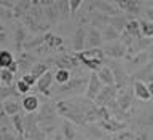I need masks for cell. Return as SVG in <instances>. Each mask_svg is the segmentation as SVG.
Masks as SVG:
<instances>
[{
	"mask_svg": "<svg viewBox=\"0 0 153 140\" xmlns=\"http://www.w3.org/2000/svg\"><path fill=\"white\" fill-rule=\"evenodd\" d=\"M76 57L81 64H85L89 70H97L100 65H104V50L102 48H91L86 51L76 53Z\"/></svg>",
	"mask_w": 153,
	"mask_h": 140,
	"instance_id": "cell-1",
	"label": "cell"
},
{
	"mask_svg": "<svg viewBox=\"0 0 153 140\" xmlns=\"http://www.w3.org/2000/svg\"><path fill=\"white\" fill-rule=\"evenodd\" d=\"M117 93H118V88H115L113 86H102V89H100V93L97 94V97H96V104L100 105V107H115L117 104Z\"/></svg>",
	"mask_w": 153,
	"mask_h": 140,
	"instance_id": "cell-2",
	"label": "cell"
},
{
	"mask_svg": "<svg viewBox=\"0 0 153 140\" xmlns=\"http://www.w3.org/2000/svg\"><path fill=\"white\" fill-rule=\"evenodd\" d=\"M128 53V46L123 41H112L110 45L104 46V54H107L112 59H118V57H124Z\"/></svg>",
	"mask_w": 153,
	"mask_h": 140,
	"instance_id": "cell-3",
	"label": "cell"
},
{
	"mask_svg": "<svg viewBox=\"0 0 153 140\" xmlns=\"http://www.w3.org/2000/svg\"><path fill=\"white\" fill-rule=\"evenodd\" d=\"M86 37H88V29H86L83 24H80L76 27V30L74 33V51L75 53H80V51H85V46H86Z\"/></svg>",
	"mask_w": 153,
	"mask_h": 140,
	"instance_id": "cell-4",
	"label": "cell"
},
{
	"mask_svg": "<svg viewBox=\"0 0 153 140\" xmlns=\"http://www.w3.org/2000/svg\"><path fill=\"white\" fill-rule=\"evenodd\" d=\"M102 86H104V84L100 83L97 73H96V72H93V73H91V76H89V80H88V88H86V93H85L86 99H89V100L96 99V97H97V94L100 93V89H102Z\"/></svg>",
	"mask_w": 153,
	"mask_h": 140,
	"instance_id": "cell-5",
	"label": "cell"
},
{
	"mask_svg": "<svg viewBox=\"0 0 153 140\" xmlns=\"http://www.w3.org/2000/svg\"><path fill=\"white\" fill-rule=\"evenodd\" d=\"M93 10H96V11H99V13H102L105 14V16H117L118 14V8L117 7H113L110 2H107V0H94L93 5H89Z\"/></svg>",
	"mask_w": 153,
	"mask_h": 140,
	"instance_id": "cell-6",
	"label": "cell"
},
{
	"mask_svg": "<svg viewBox=\"0 0 153 140\" xmlns=\"http://www.w3.org/2000/svg\"><path fill=\"white\" fill-rule=\"evenodd\" d=\"M118 5V8L124 10L129 14H139L142 10V3L140 0H113Z\"/></svg>",
	"mask_w": 153,
	"mask_h": 140,
	"instance_id": "cell-7",
	"label": "cell"
},
{
	"mask_svg": "<svg viewBox=\"0 0 153 140\" xmlns=\"http://www.w3.org/2000/svg\"><path fill=\"white\" fill-rule=\"evenodd\" d=\"M96 73H97L100 83L104 86H113L115 84V76H113V72L110 69L108 65H100L97 70H96Z\"/></svg>",
	"mask_w": 153,
	"mask_h": 140,
	"instance_id": "cell-8",
	"label": "cell"
},
{
	"mask_svg": "<svg viewBox=\"0 0 153 140\" xmlns=\"http://www.w3.org/2000/svg\"><path fill=\"white\" fill-rule=\"evenodd\" d=\"M104 38H102V33H100L96 27H89L88 29V37H86V46L89 48H100L102 45Z\"/></svg>",
	"mask_w": 153,
	"mask_h": 140,
	"instance_id": "cell-9",
	"label": "cell"
},
{
	"mask_svg": "<svg viewBox=\"0 0 153 140\" xmlns=\"http://www.w3.org/2000/svg\"><path fill=\"white\" fill-rule=\"evenodd\" d=\"M117 104L121 110H126L129 105H131V89L128 86L124 88H120L117 93Z\"/></svg>",
	"mask_w": 153,
	"mask_h": 140,
	"instance_id": "cell-10",
	"label": "cell"
},
{
	"mask_svg": "<svg viewBox=\"0 0 153 140\" xmlns=\"http://www.w3.org/2000/svg\"><path fill=\"white\" fill-rule=\"evenodd\" d=\"M53 80H54V75L51 73V72H46L43 76H40L37 81V88L40 93H43L45 96H50V88L53 84Z\"/></svg>",
	"mask_w": 153,
	"mask_h": 140,
	"instance_id": "cell-11",
	"label": "cell"
},
{
	"mask_svg": "<svg viewBox=\"0 0 153 140\" xmlns=\"http://www.w3.org/2000/svg\"><path fill=\"white\" fill-rule=\"evenodd\" d=\"M54 64L59 67V69L70 70V69H75V67L80 64V61H78V57H76V56L74 57V56H70V54H65V56L59 57V59H56Z\"/></svg>",
	"mask_w": 153,
	"mask_h": 140,
	"instance_id": "cell-12",
	"label": "cell"
},
{
	"mask_svg": "<svg viewBox=\"0 0 153 140\" xmlns=\"http://www.w3.org/2000/svg\"><path fill=\"white\" fill-rule=\"evenodd\" d=\"M132 78H136L139 81H148V83H152L153 81V61H150L147 65H143L140 72H137Z\"/></svg>",
	"mask_w": 153,
	"mask_h": 140,
	"instance_id": "cell-13",
	"label": "cell"
},
{
	"mask_svg": "<svg viewBox=\"0 0 153 140\" xmlns=\"http://www.w3.org/2000/svg\"><path fill=\"white\" fill-rule=\"evenodd\" d=\"M112 69V72H113V76H115V81H117V88L120 89V88H124V83L129 80V76H128V73L124 72V69L121 65H112L110 67Z\"/></svg>",
	"mask_w": 153,
	"mask_h": 140,
	"instance_id": "cell-14",
	"label": "cell"
},
{
	"mask_svg": "<svg viewBox=\"0 0 153 140\" xmlns=\"http://www.w3.org/2000/svg\"><path fill=\"white\" fill-rule=\"evenodd\" d=\"M134 96H136L137 99H140V100H150L152 99V96H150V91H148V86L143 83V81H136L134 83Z\"/></svg>",
	"mask_w": 153,
	"mask_h": 140,
	"instance_id": "cell-15",
	"label": "cell"
},
{
	"mask_svg": "<svg viewBox=\"0 0 153 140\" xmlns=\"http://www.w3.org/2000/svg\"><path fill=\"white\" fill-rule=\"evenodd\" d=\"M124 30H126L129 35L134 38V40H140V38H143L142 30H140V26H139V21H136V19H132V21H128L126 27H124Z\"/></svg>",
	"mask_w": 153,
	"mask_h": 140,
	"instance_id": "cell-16",
	"label": "cell"
},
{
	"mask_svg": "<svg viewBox=\"0 0 153 140\" xmlns=\"http://www.w3.org/2000/svg\"><path fill=\"white\" fill-rule=\"evenodd\" d=\"M32 5H33L32 0H21V2H19V3L16 5V7H14L13 14H14L16 18H24L29 11H30Z\"/></svg>",
	"mask_w": 153,
	"mask_h": 140,
	"instance_id": "cell-17",
	"label": "cell"
},
{
	"mask_svg": "<svg viewBox=\"0 0 153 140\" xmlns=\"http://www.w3.org/2000/svg\"><path fill=\"white\" fill-rule=\"evenodd\" d=\"M85 80L83 78H76V80H69L65 84H59V89L57 93H70V91H78L81 86H83Z\"/></svg>",
	"mask_w": 153,
	"mask_h": 140,
	"instance_id": "cell-18",
	"label": "cell"
},
{
	"mask_svg": "<svg viewBox=\"0 0 153 140\" xmlns=\"http://www.w3.org/2000/svg\"><path fill=\"white\" fill-rule=\"evenodd\" d=\"M43 43L50 48H61L62 46V38L54 35V33H51V32H46L45 35H43Z\"/></svg>",
	"mask_w": 153,
	"mask_h": 140,
	"instance_id": "cell-19",
	"label": "cell"
},
{
	"mask_svg": "<svg viewBox=\"0 0 153 140\" xmlns=\"http://www.w3.org/2000/svg\"><path fill=\"white\" fill-rule=\"evenodd\" d=\"M19 108H21V107H19V104L14 99L8 97V99L3 100V110H5V113H7V115H10V116L19 113Z\"/></svg>",
	"mask_w": 153,
	"mask_h": 140,
	"instance_id": "cell-20",
	"label": "cell"
},
{
	"mask_svg": "<svg viewBox=\"0 0 153 140\" xmlns=\"http://www.w3.org/2000/svg\"><path fill=\"white\" fill-rule=\"evenodd\" d=\"M22 108L26 110L27 113H32L38 108V97L37 96H27L22 100Z\"/></svg>",
	"mask_w": 153,
	"mask_h": 140,
	"instance_id": "cell-21",
	"label": "cell"
},
{
	"mask_svg": "<svg viewBox=\"0 0 153 140\" xmlns=\"http://www.w3.org/2000/svg\"><path fill=\"white\" fill-rule=\"evenodd\" d=\"M27 41V32L24 30L22 27H18L16 32H14V45H16V50L21 51L22 50V45Z\"/></svg>",
	"mask_w": 153,
	"mask_h": 140,
	"instance_id": "cell-22",
	"label": "cell"
},
{
	"mask_svg": "<svg viewBox=\"0 0 153 140\" xmlns=\"http://www.w3.org/2000/svg\"><path fill=\"white\" fill-rule=\"evenodd\" d=\"M107 22L112 24L113 27H117V30L121 33V32L124 30V27H126V24H128V19L124 18V16H120V14H117V16H110Z\"/></svg>",
	"mask_w": 153,
	"mask_h": 140,
	"instance_id": "cell-23",
	"label": "cell"
},
{
	"mask_svg": "<svg viewBox=\"0 0 153 140\" xmlns=\"http://www.w3.org/2000/svg\"><path fill=\"white\" fill-rule=\"evenodd\" d=\"M118 37H120V32L117 30V27H113L112 24H107L104 29V33H102L104 41H115Z\"/></svg>",
	"mask_w": 153,
	"mask_h": 140,
	"instance_id": "cell-24",
	"label": "cell"
},
{
	"mask_svg": "<svg viewBox=\"0 0 153 140\" xmlns=\"http://www.w3.org/2000/svg\"><path fill=\"white\" fill-rule=\"evenodd\" d=\"M139 26H140L142 35L145 38H152L153 37V22L148 19H139Z\"/></svg>",
	"mask_w": 153,
	"mask_h": 140,
	"instance_id": "cell-25",
	"label": "cell"
},
{
	"mask_svg": "<svg viewBox=\"0 0 153 140\" xmlns=\"http://www.w3.org/2000/svg\"><path fill=\"white\" fill-rule=\"evenodd\" d=\"M70 80V70L67 69H57L54 72V81L57 84H65Z\"/></svg>",
	"mask_w": 153,
	"mask_h": 140,
	"instance_id": "cell-26",
	"label": "cell"
},
{
	"mask_svg": "<svg viewBox=\"0 0 153 140\" xmlns=\"http://www.w3.org/2000/svg\"><path fill=\"white\" fill-rule=\"evenodd\" d=\"M29 72H30V73L37 78V81H38V78H40V76H43V75H45L46 72H48V65L45 64V62H40V64H33V67H32V69L29 70Z\"/></svg>",
	"mask_w": 153,
	"mask_h": 140,
	"instance_id": "cell-27",
	"label": "cell"
},
{
	"mask_svg": "<svg viewBox=\"0 0 153 140\" xmlns=\"http://www.w3.org/2000/svg\"><path fill=\"white\" fill-rule=\"evenodd\" d=\"M64 137L65 140H78V134L70 124V121H64Z\"/></svg>",
	"mask_w": 153,
	"mask_h": 140,
	"instance_id": "cell-28",
	"label": "cell"
},
{
	"mask_svg": "<svg viewBox=\"0 0 153 140\" xmlns=\"http://www.w3.org/2000/svg\"><path fill=\"white\" fill-rule=\"evenodd\" d=\"M13 61H14V57H13L11 53L7 51V50H0V67H2V69H7Z\"/></svg>",
	"mask_w": 153,
	"mask_h": 140,
	"instance_id": "cell-29",
	"label": "cell"
},
{
	"mask_svg": "<svg viewBox=\"0 0 153 140\" xmlns=\"http://www.w3.org/2000/svg\"><path fill=\"white\" fill-rule=\"evenodd\" d=\"M56 5H57V10H59V13H61V18H67L70 14L69 0H56Z\"/></svg>",
	"mask_w": 153,
	"mask_h": 140,
	"instance_id": "cell-30",
	"label": "cell"
},
{
	"mask_svg": "<svg viewBox=\"0 0 153 140\" xmlns=\"http://www.w3.org/2000/svg\"><path fill=\"white\" fill-rule=\"evenodd\" d=\"M14 80V73L10 72L8 69H2V75H0V83L5 84V86H11Z\"/></svg>",
	"mask_w": 153,
	"mask_h": 140,
	"instance_id": "cell-31",
	"label": "cell"
},
{
	"mask_svg": "<svg viewBox=\"0 0 153 140\" xmlns=\"http://www.w3.org/2000/svg\"><path fill=\"white\" fill-rule=\"evenodd\" d=\"M102 126H104L105 129H108V131H113V132H117V131H120V129H124V127H126L124 124H118V123H115L113 119H110V118L104 119Z\"/></svg>",
	"mask_w": 153,
	"mask_h": 140,
	"instance_id": "cell-32",
	"label": "cell"
},
{
	"mask_svg": "<svg viewBox=\"0 0 153 140\" xmlns=\"http://www.w3.org/2000/svg\"><path fill=\"white\" fill-rule=\"evenodd\" d=\"M14 94H19V93H18V91H14V89H11L10 86H5V84L0 83V100L5 99V97H8V96H14Z\"/></svg>",
	"mask_w": 153,
	"mask_h": 140,
	"instance_id": "cell-33",
	"label": "cell"
},
{
	"mask_svg": "<svg viewBox=\"0 0 153 140\" xmlns=\"http://www.w3.org/2000/svg\"><path fill=\"white\" fill-rule=\"evenodd\" d=\"M30 88H32V86H29V84H27L22 78L16 81V91H18L19 94H27L29 91H30Z\"/></svg>",
	"mask_w": 153,
	"mask_h": 140,
	"instance_id": "cell-34",
	"label": "cell"
},
{
	"mask_svg": "<svg viewBox=\"0 0 153 140\" xmlns=\"http://www.w3.org/2000/svg\"><path fill=\"white\" fill-rule=\"evenodd\" d=\"M13 123H14V126H16V129H18V132L19 134H22L24 132V121H22V118L19 116V115L16 113V115H13Z\"/></svg>",
	"mask_w": 153,
	"mask_h": 140,
	"instance_id": "cell-35",
	"label": "cell"
},
{
	"mask_svg": "<svg viewBox=\"0 0 153 140\" xmlns=\"http://www.w3.org/2000/svg\"><path fill=\"white\" fill-rule=\"evenodd\" d=\"M69 5H70V14H76L80 7L83 5V0H69Z\"/></svg>",
	"mask_w": 153,
	"mask_h": 140,
	"instance_id": "cell-36",
	"label": "cell"
},
{
	"mask_svg": "<svg viewBox=\"0 0 153 140\" xmlns=\"http://www.w3.org/2000/svg\"><path fill=\"white\" fill-rule=\"evenodd\" d=\"M22 80L26 81V83L29 84V86H33V84H37V78L33 76L30 72H26V73L22 75Z\"/></svg>",
	"mask_w": 153,
	"mask_h": 140,
	"instance_id": "cell-37",
	"label": "cell"
},
{
	"mask_svg": "<svg viewBox=\"0 0 153 140\" xmlns=\"http://www.w3.org/2000/svg\"><path fill=\"white\" fill-rule=\"evenodd\" d=\"M14 14L10 11L8 8H5V7H0V18H13Z\"/></svg>",
	"mask_w": 153,
	"mask_h": 140,
	"instance_id": "cell-38",
	"label": "cell"
},
{
	"mask_svg": "<svg viewBox=\"0 0 153 140\" xmlns=\"http://www.w3.org/2000/svg\"><path fill=\"white\" fill-rule=\"evenodd\" d=\"M0 7H5V8H13L14 7V0H0Z\"/></svg>",
	"mask_w": 153,
	"mask_h": 140,
	"instance_id": "cell-39",
	"label": "cell"
},
{
	"mask_svg": "<svg viewBox=\"0 0 153 140\" xmlns=\"http://www.w3.org/2000/svg\"><path fill=\"white\" fill-rule=\"evenodd\" d=\"M7 69H8L10 72H13V73H16V72L19 70V67H18V62H16V61H13L11 64H10V65L7 67Z\"/></svg>",
	"mask_w": 153,
	"mask_h": 140,
	"instance_id": "cell-40",
	"label": "cell"
},
{
	"mask_svg": "<svg viewBox=\"0 0 153 140\" xmlns=\"http://www.w3.org/2000/svg\"><path fill=\"white\" fill-rule=\"evenodd\" d=\"M145 16H147L148 21L153 22V8H147V10H145Z\"/></svg>",
	"mask_w": 153,
	"mask_h": 140,
	"instance_id": "cell-41",
	"label": "cell"
},
{
	"mask_svg": "<svg viewBox=\"0 0 153 140\" xmlns=\"http://www.w3.org/2000/svg\"><path fill=\"white\" fill-rule=\"evenodd\" d=\"M0 140H16V139H14V136H13V134H10V132H5Z\"/></svg>",
	"mask_w": 153,
	"mask_h": 140,
	"instance_id": "cell-42",
	"label": "cell"
},
{
	"mask_svg": "<svg viewBox=\"0 0 153 140\" xmlns=\"http://www.w3.org/2000/svg\"><path fill=\"white\" fill-rule=\"evenodd\" d=\"M147 86H148V91H150V96H152V99H153V81H152V83H148Z\"/></svg>",
	"mask_w": 153,
	"mask_h": 140,
	"instance_id": "cell-43",
	"label": "cell"
},
{
	"mask_svg": "<svg viewBox=\"0 0 153 140\" xmlns=\"http://www.w3.org/2000/svg\"><path fill=\"white\" fill-rule=\"evenodd\" d=\"M3 40H5V32L0 30V41H3Z\"/></svg>",
	"mask_w": 153,
	"mask_h": 140,
	"instance_id": "cell-44",
	"label": "cell"
},
{
	"mask_svg": "<svg viewBox=\"0 0 153 140\" xmlns=\"http://www.w3.org/2000/svg\"><path fill=\"white\" fill-rule=\"evenodd\" d=\"M0 75H2V67H0Z\"/></svg>",
	"mask_w": 153,
	"mask_h": 140,
	"instance_id": "cell-45",
	"label": "cell"
},
{
	"mask_svg": "<svg viewBox=\"0 0 153 140\" xmlns=\"http://www.w3.org/2000/svg\"><path fill=\"white\" fill-rule=\"evenodd\" d=\"M50 2H56V0H50Z\"/></svg>",
	"mask_w": 153,
	"mask_h": 140,
	"instance_id": "cell-46",
	"label": "cell"
},
{
	"mask_svg": "<svg viewBox=\"0 0 153 140\" xmlns=\"http://www.w3.org/2000/svg\"><path fill=\"white\" fill-rule=\"evenodd\" d=\"M0 137H2V136H0Z\"/></svg>",
	"mask_w": 153,
	"mask_h": 140,
	"instance_id": "cell-47",
	"label": "cell"
}]
</instances>
